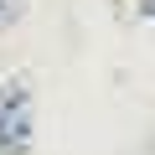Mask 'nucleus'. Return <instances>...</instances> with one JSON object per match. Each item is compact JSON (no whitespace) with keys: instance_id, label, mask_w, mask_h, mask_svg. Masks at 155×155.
I'll return each instance as SVG.
<instances>
[{"instance_id":"1","label":"nucleus","mask_w":155,"mask_h":155,"mask_svg":"<svg viewBox=\"0 0 155 155\" xmlns=\"http://www.w3.org/2000/svg\"><path fill=\"white\" fill-rule=\"evenodd\" d=\"M31 134H36L31 83L11 78V83H0V155H31Z\"/></svg>"},{"instance_id":"2","label":"nucleus","mask_w":155,"mask_h":155,"mask_svg":"<svg viewBox=\"0 0 155 155\" xmlns=\"http://www.w3.org/2000/svg\"><path fill=\"white\" fill-rule=\"evenodd\" d=\"M21 16H26V0H0V31H11Z\"/></svg>"},{"instance_id":"3","label":"nucleus","mask_w":155,"mask_h":155,"mask_svg":"<svg viewBox=\"0 0 155 155\" xmlns=\"http://www.w3.org/2000/svg\"><path fill=\"white\" fill-rule=\"evenodd\" d=\"M140 11H145V16H150V21H155V0H140Z\"/></svg>"}]
</instances>
